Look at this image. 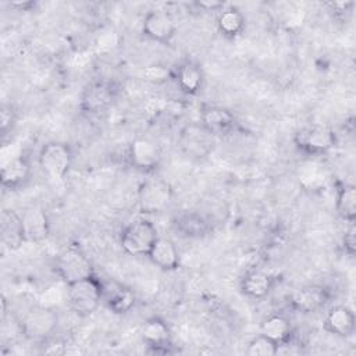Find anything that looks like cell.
Wrapping results in <instances>:
<instances>
[{"label": "cell", "instance_id": "cell-1", "mask_svg": "<svg viewBox=\"0 0 356 356\" xmlns=\"http://www.w3.org/2000/svg\"><path fill=\"white\" fill-rule=\"evenodd\" d=\"M70 309L79 317L93 314L102 303V281L95 275L65 285Z\"/></svg>", "mask_w": 356, "mask_h": 356}, {"label": "cell", "instance_id": "cell-2", "mask_svg": "<svg viewBox=\"0 0 356 356\" xmlns=\"http://www.w3.org/2000/svg\"><path fill=\"white\" fill-rule=\"evenodd\" d=\"M159 236V231L150 220L136 218L122 228L120 245L127 254L136 257L147 256Z\"/></svg>", "mask_w": 356, "mask_h": 356}, {"label": "cell", "instance_id": "cell-3", "mask_svg": "<svg viewBox=\"0 0 356 356\" xmlns=\"http://www.w3.org/2000/svg\"><path fill=\"white\" fill-rule=\"evenodd\" d=\"M58 325L57 312L46 305L32 306L19 321L21 334L31 341H47Z\"/></svg>", "mask_w": 356, "mask_h": 356}, {"label": "cell", "instance_id": "cell-4", "mask_svg": "<svg viewBox=\"0 0 356 356\" xmlns=\"http://www.w3.org/2000/svg\"><path fill=\"white\" fill-rule=\"evenodd\" d=\"M56 273L68 285L71 282L95 275V268L89 256L78 246H68L56 259Z\"/></svg>", "mask_w": 356, "mask_h": 356}, {"label": "cell", "instance_id": "cell-5", "mask_svg": "<svg viewBox=\"0 0 356 356\" xmlns=\"http://www.w3.org/2000/svg\"><path fill=\"white\" fill-rule=\"evenodd\" d=\"M72 160V149L64 142H47L38 156L40 170L51 179H63L68 174Z\"/></svg>", "mask_w": 356, "mask_h": 356}, {"label": "cell", "instance_id": "cell-6", "mask_svg": "<svg viewBox=\"0 0 356 356\" xmlns=\"http://www.w3.org/2000/svg\"><path fill=\"white\" fill-rule=\"evenodd\" d=\"M293 140L300 152L312 156H321L337 145V134L328 125L316 124L298 131Z\"/></svg>", "mask_w": 356, "mask_h": 356}, {"label": "cell", "instance_id": "cell-7", "mask_svg": "<svg viewBox=\"0 0 356 356\" xmlns=\"http://www.w3.org/2000/svg\"><path fill=\"white\" fill-rule=\"evenodd\" d=\"M171 199V185L161 178L145 181L138 191V203L142 213H161L170 206Z\"/></svg>", "mask_w": 356, "mask_h": 356}, {"label": "cell", "instance_id": "cell-8", "mask_svg": "<svg viewBox=\"0 0 356 356\" xmlns=\"http://www.w3.org/2000/svg\"><path fill=\"white\" fill-rule=\"evenodd\" d=\"M117 96V89L110 81L99 79L93 81L83 89L81 95L79 107L86 114H100L104 113L114 103Z\"/></svg>", "mask_w": 356, "mask_h": 356}, {"label": "cell", "instance_id": "cell-9", "mask_svg": "<svg viewBox=\"0 0 356 356\" xmlns=\"http://www.w3.org/2000/svg\"><path fill=\"white\" fill-rule=\"evenodd\" d=\"M331 299V291L321 284H306L299 286L291 296V307L302 314L317 313Z\"/></svg>", "mask_w": 356, "mask_h": 356}, {"label": "cell", "instance_id": "cell-10", "mask_svg": "<svg viewBox=\"0 0 356 356\" xmlns=\"http://www.w3.org/2000/svg\"><path fill=\"white\" fill-rule=\"evenodd\" d=\"M102 303L115 314L128 313L136 303L135 292L125 284L113 278H100Z\"/></svg>", "mask_w": 356, "mask_h": 356}, {"label": "cell", "instance_id": "cell-11", "mask_svg": "<svg viewBox=\"0 0 356 356\" xmlns=\"http://www.w3.org/2000/svg\"><path fill=\"white\" fill-rule=\"evenodd\" d=\"M128 159L134 168L150 172L157 168L161 161L159 145L149 138H135L128 147Z\"/></svg>", "mask_w": 356, "mask_h": 356}, {"label": "cell", "instance_id": "cell-12", "mask_svg": "<svg viewBox=\"0 0 356 356\" xmlns=\"http://www.w3.org/2000/svg\"><path fill=\"white\" fill-rule=\"evenodd\" d=\"M22 234L28 243H40L50 235V220L40 206H29L21 214Z\"/></svg>", "mask_w": 356, "mask_h": 356}, {"label": "cell", "instance_id": "cell-13", "mask_svg": "<svg viewBox=\"0 0 356 356\" xmlns=\"http://www.w3.org/2000/svg\"><path fill=\"white\" fill-rule=\"evenodd\" d=\"M179 143L186 154L202 159L211 152L214 145V135L210 134L200 122L191 124L182 129Z\"/></svg>", "mask_w": 356, "mask_h": 356}, {"label": "cell", "instance_id": "cell-14", "mask_svg": "<svg viewBox=\"0 0 356 356\" xmlns=\"http://www.w3.org/2000/svg\"><path fill=\"white\" fill-rule=\"evenodd\" d=\"M142 31L154 42L168 43L175 36L177 25L167 11L152 10L143 18Z\"/></svg>", "mask_w": 356, "mask_h": 356}, {"label": "cell", "instance_id": "cell-15", "mask_svg": "<svg viewBox=\"0 0 356 356\" xmlns=\"http://www.w3.org/2000/svg\"><path fill=\"white\" fill-rule=\"evenodd\" d=\"M140 337L154 353H168V348L171 346V331L161 317H149L140 328Z\"/></svg>", "mask_w": 356, "mask_h": 356}, {"label": "cell", "instance_id": "cell-16", "mask_svg": "<svg viewBox=\"0 0 356 356\" xmlns=\"http://www.w3.org/2000/svg\"><path fill=\"white\" fill-rule=\"evenodd\" d=\"M356 328L353 310L346 305H335L328 309L324 317V330L339 338H349Z\"/></svg>", "mask_w": 356, "mask_h": 356}, {"label": "cell", "instance_id": "cell-17", "mask_svg": "<svg viewBox=\"0 0 356 356\" xmlns=\"http://www.w3.org/2000/svg\"><path fill=\"white\" fill-rule=\"evenodd\" d=\"M31 177V163L22 156L17 154L3 163L0 170L1 186L7 189H17L22 186Z\"/></svg>", "mask_w": 356, "mask_h": 356}, {"label": "cell", "instance_id": "cell-18", "mask_svg": "<svg viewBox=\"0 0 356 356\" xmlns=\"http://www.w3.org/2000/svg\"><path fill=\"white\" fill-rule=\"evenodd\" d=\"M200 124L214 136L225 135L235 127L234 114L221 106H204L200 111Z\"/></svg>", "mask_w": 356, "mask_h": 356}, {"label": "cell", "instance_id": "cell-19", "mask_svg": "<svg viewBox=\"0 0 356 356\" xmlns=\"http://www.w3.org/2000/svg\"><path fill=\"white\" fill-rule=\"evenodd\" d=\"M174 228L185 238L200 239L210 232V222L197 211L185 210L178 213L172 220Z\"/></svg>", "mask_w": 356, "mask_h": 356}, {"label": "cell", "instance_id": "cell-20", "mask_svg": "<svg viewBox=\"0 0 356 356\" xmlns=\"http://www.w3.org/2000/svg\"><path fill=\"white\" fill-rule=\"evenodd\" d=\"M147 257L154 266L164 271H174L179 267V252L175 243L165 236H159L154 241Z\"/></svg>", "mask_w": 356, "mask_h": 356}, {"label": "cell", "instance_id": "cell-21", "mask_svg": "<svg viewBox=\"0 0 356 356\" xmlns=\"http://www.w3.org/2000/svg\"><path fill=\"white\" fill-rule=\"evenodd\" d=\"M275 284L274 275L263 270H249L241 280L242 292L252 299H264L270 295Z\"/></svg>", "mask_w": 356, "mask_h": 356}, {"label": "cell", "instance_id": "cell-22", "mask_svg": "<svg viewBox=\"0 0 356 356\" xmlns=\"http://www.w3.org/2000/svg\"><path fill=\"white\" fill-rule=\"evenodd\" d=\"M174 79L181 92H184L185 95H196L203 86L204 74L197 63L186 60L177 67L174 72Z\"/></svg>", "mask_w": 356, "mask_h": 356}, {"label": "cell", "instance_id": "cell-23", "mask_svg": "<svg viewBox=\"0 0 356 356\" xmlns=\"http://www.w3.org/2000/svg\"><path fill=\"white\" fill-rule=\"evenodd\" d=\"M260 334L268 337L274 342L284 345L292 339L293 335V325L292 321L280 313H274L267 316L260 324Z\"/></svg>", "mask_w": 356, "mask_h": 356}, {"label": "cell", "instance_id": "cell-24", "mask_svg": "<svg viewBox=\"0 0 356 356\" xmlns=\"http://www.w3.org/2000/svg\"><path fill=\"white\" fill-rule=\"evenodd\" d=\"M1 239L8 249H17L25 242L22 234L21 214L4 209L1 213Z\"/></svg>", "mask_w": 356, "mask_h": 356}, {"label": "cell", "instance_id": "cell-25", "mask_svg": "<svg viewBox=\"0 0 356 356\" xmlns=\"http://www.w3.org/2000/svg\"><path fill=\"white\" fill-rule=\"evenodd\" d=\"M245 15L236 7H225L217 15V29L228 39L239 36L245 29Z\"/></svg>", "mask_w": 356, "mask_h": 356}, {"label": "cell", "instance_id": "cell-26", "mask_svg": "<svg viewBox=\"0 0 356 356\" xmlns=\"http://www.w3.org/2000/svg\"><path fill=\"white\" fill-rule=\"evenodd\" d=\"M335 209L343 221L353 222L356 220V188L353 184L343 182L338 185Z\"/></svg>", "mask_w": 356, "mask_h": 356}, {"label": "cell", "instance_id": "cell-27", "mask_svg": "<svg viewBox=\"0 0 356 356\" xmlns=\"http://www.w3.org/2000/svg\"><path fill=\"white\" fill-rule=\"evenodd\" d=\"M246 355L249 356H275L278 355V343L268 337L259 334L256 335L246 348Z\"/></svg>", "mask_w": 356, "mask_h": 356}, {"label": "cell", "instance_id": "cell-28", "mask_svg": "<svg viewBox=\"0 0 356 356\" xmlns=\"http://www.w3.org/2000/svg\"><path fill=\"white\" fill-rule=\"evenodd\" d=\"M142 76L149 83L161 85L174 78V72L164 64H149L143 68Z\"/></svg>", "mask_w": 356, "mask_h": 356}, {"label": "cell", "instance_id": "cell-29", "mask_svg": "<svg viewBox=\"0 0 356 356\" xmlns=\"http://www.w3.org/2000/svg\"><path fill=\"white\" fill-rule=\"evenodd\" d=\"M342 248L343 252L353 257L356 253V227H355V221L349 222L348 228L345 229V234L342 236Z\"/></svg>", "mask_w": 356, "mask_h": 356}, {"label": "cell", "instance_id": "cell-30", "mask_svg": "<svg viewBox=\"0 0 356 356\" xmlns=\"http://www.w3.org/2000/svg\"><path fill=\"white\" fill-rule=\"evenodd\" d=\"M14 121H15V111L13 110L11 106L3 104L0 111V131L3 136L7 135V132L13 128Z\"/></svg>", "mask_w": 356, "mask_h": 356}, {"label": "cell", "instance_id": "cell-31", "mask_svg": "<svg viewBox=\"0 0 356 356\" xmlns=\"http://www.w3.org/2000/svg\"><path fill=\"white\" fill-rule=\"evenodd\" d=\"M197 8L203 10V11H221L227 7V4L224 1H218V0H199L196 1Z\"/></svg>", "mask_w": 356, "mask_h": 356}, {"label": "cell", "instance_id": "cell-32", "mask_svg": "<svg viewBox=\"0 0 356 356\" xmlns=\"http://www.w3.org/2000/svg\"><path fill=\"white\" fill-rule=\"evenodd\" d=\"M353 1H334V3H327V6L331 7V11H334L338 15H343L345 13H349L350 8L353 7Z\"/></svg>", "mask_w": 356, "mask_h": 356}, {"label": "cell", "instance_id": "cell-33", "mask_svg": "<svg viewBox=\"0 0 356 356\" xmlns=\"http://www.w3.org/2000/svg\"><path fill=\"white\" fill-rule=\"evenodd\" d=\"M10 6L13 8H17L18 11H31L36 7V1L32 0H17V1H10Z\"/></svg>", "mask_w": 356, "mask_h": 356}]
</instances>
